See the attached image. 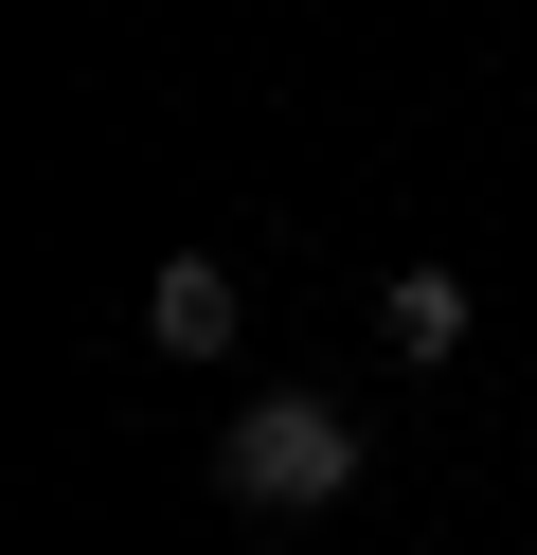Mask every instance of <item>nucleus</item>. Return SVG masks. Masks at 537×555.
Segmentation results:
<instances>
[{"mask_svg": "<svg viewBox=\"0 0 537 555\" xmlns=\"http://www.w3.org/2000/svg\"><path fill=\"white\" fill-rule=\"evenodd\" d=\"M341 483H358V412L305 395V376H286V395H251L233 430H215V502H233V519H322Z\"/></svg>", "mask_w": 537, "mask_h": 555, "instance_id": "f257e3e1", "label": "nucleus"}, {"mask_svg": "<svg viewBox=\"0 0 537 555\" xmlns=\"http://www.w3.org/2000/svg\"><path fill=\"white\" fill-rule=\"evenodd\" d=\"M143 340H162V359H233V269L162 251V269H143Z\"/></svg>", "mask_w": 537, "mask_h": 555, "instance_id": "f03ea898", "label": "nucleus"}, {"mask_svg": "<svg viewBox=\"0 0 537 555\" xmlns=\"http://www.w3.org/2000/svg\"><path fill=\"white\" fill-rule=\"evenodd\" d=\"M376 340H394V359H465V269H394V287H376Z\"/></svg>", "mask_w": 537, "mask_h": 555, "instance_id": "7ed1b4c3", "label": "nucleus"}]
</instances>
